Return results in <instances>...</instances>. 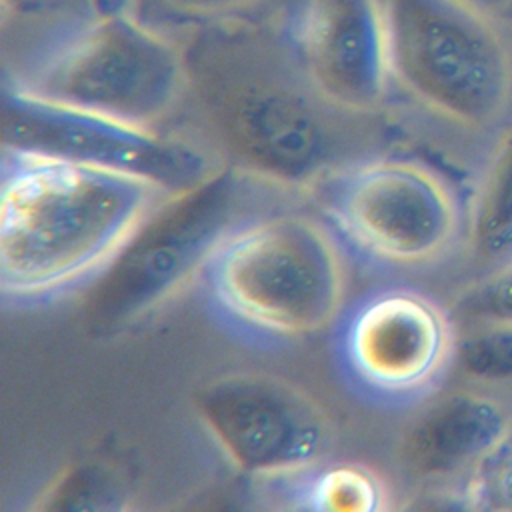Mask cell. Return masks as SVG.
Wrapping results in <instances>:
<instances>
[{"label": "cell", "mask_w": 512, "mask_h": 512, "mask_svg": "<svg viewBox=\"0 0 512 512\" xmlns=\"http://www.w3.org/2000/svg\"><path fill=\"white\" fill-rule=\"evenodd\" d=\"M290 36L324 98L354 114L380 112L392 82L382 0H304Z\"/></svg>", "instance_id": "obj_11"}, {"label": "cell", "mask_w": 512, "mask_h": 512, "mask_svg": "<svg viewBox=\"0 0 512 512\" xmlns=\"http://www.w3.org/2000/svg\"><path fill=\"white\" fill-rule=\"evenodd\" d=\"M470 478V498L474 496L488 506L512 508V436Z\"/></svg>", "instance_id": "obj_17"}, {"label": "cell", "mask_w": 512, "mask_h": 512, "mask_svg": "<svg viewBox=\"0 0 512 512\" xmlns=\"http://www.w3.org/2000/svg\"><path fill=\"white\" fill-rule=\"evenodd\" d=\"M4 148L74 160L146 178L170 194L196 186L222 164L194 140L54 104L2 84Z\"/></svg>", "instance_id": "obj_10"}, {"label": "cell", "mask_w": 512, "mask_h": 512, "mask_svg": "<svg viewBox=\"0 0 512 512\" xmlns=\"http://www.w3.org/2000/svg\"><path fill=\"white\" fill-rule=\"evenodd\" d=\"M454 360L484 384H512V322H468L456 334Z\"/></svg>", "instance_id": "obj_15"}, {"label": "cell", "mask_w": 512, "mask_h": 512, "mask_svg": "<svg viewBox=\"0 0 512 512\" xmlns=\"http://www.w3.org/2000/svg\"><path fill=\"white\" fill-rule=\"evenodd\" d=\"M294 204L232 228L194 286L212 322L254 350L308 340L332 328L346 306V250L316 212Z\"/></svg>", "instance_id": "obj_3"}, {"label": "cell", "mask_w": 512, "mask_h": 512, "mask_svg": "<svg viewBox=\"0 0 512 512\" xmlns=\"http://www.w3.org/2000/svg\"><path fill=\"white\" fill-rule=\"evenodd\" d=\"M392 80L466 130L492 126L512 98V56L494 20L458 0H382Z\"/></svg>", "instance_id": "obj_7"}, {"label": "cell", "mask_w": 512, "mask_h": 512, "mask_svg": "<svg viewBox=\"0 0 512 512\" xmlns=\"http://www.w3.org/2000/svg\"><path fill=\"white\" fill-rule=\"evenodd\" d=\"M258 484L260 492L288 510L378 512L388 506V488L382 476L362 462L324 458L298 472Z\"/></svg>", "instance_id": "obj_13"}, {"label": "cell", "mask_w": 512, "mask_h": 512, "mask_svg": "<svg viewBox=\"0 0 512 512\" xmlns=\"http://www.w3.org/2000/svg\"><path fill=\"white\" fill-rule=\"evenodd\" d=\"M298 198L232 166H220L196 186L170 194L94 284L88 306L92 328L114 334L154 316L196 286L206 260L232 228Z\"/></svg>", "instance_id": "obj_4"}, {"label": "cell", "mask_w": 512, "mask_h": 512, "mask_svg": "<svg viewBox=\"0 0 512 512\" xmlns=\"http://www.w3.org/2000/svg\"><path fill=\"white\" fill-rule=\"evenodd\" d=\"M136 2H146L152 8H160L162 12L178 18H202L204 22H210L230 18L236 12L250 8L258 0H134L132 6Z\"/></svg>", "instance_id": "obj_18"}, {"label": "cell", "mask_w": 512, "mask_h": 512, "mask_svg": "<svg viewBox=\"0 0 512 512\" xmlns=\"http://www.w3.org/2000/svg\"><path fill=\"white\" fill-rule=\"evenodd\" d=\"M4 82L54 104L162 128L182 104L186 62L178 42L128 8L96 12Z\"/></svg>", "instance_id": "obj_5"}, {"label": "cell", "mask_w": 512, "mask_h": 512, "mask_svg": "<svg viewBox=\"0 0 512 512\" xmlns=\"http://www.w3.org/2000/svg\"><path fill=\"white\" fill-rule=\"evenodd\" d=\"M460 314L468 322H512V258L492 266L464 294Z\"/></svg>", "instance_id": "obj_16"}, {"label": "cell", "mask_w": 512, "mask_h": 512, "mask_svg": "<svg viewBox=\"0 0 512 512\" xmlns=\"http://www.w3.org/2000/svg\"><path fill=\"white\" fill-rule=\"evenodd\" d=\"M134 0H90L94 12H116V10H128Z\"/></svg>", "instance_id": "obj_20"}, {"label": "cell", "mask_w": 512, "mask_h": 512, "mask_svg": "<svg viewBox=\"0 0 512 512\" xmlns=\"http://www.w3.org/2000/svg\"><path fill=\"white\" fill-rule=\"evenodd\" d=\"M472 256L492 266L512 258V130L494 150L468 216Z\"/></svg>", "instance_id": "obj_14"}, {"label": "cell", "mask_w": 512, "mask_h": 512, "mask_svg": "<svg viewBox=\"0 0 512 512\" xmlns=\"http://www.w3.org/2000/svg\"><path fill=\"white\" fill-rule=\"evenodd\" d=\"M170 192L92 164L0 156V298L38 310L94 286Z\"/></svg>", "instance_id": "obj_2"}, {"label": "cell", "mask_w": 512, "mask_h": 512, "mask_svg": "<svg viewBox=\"0 0 512 512\" xmlns=\"http://www.w3.org/2000/svg\"><path fill=\"white\" fill-rule=\"evenodd\" d=\"M192 412L220 458L262 482L328 458L334 424L298 384L268 372H226L192 394Z\"/></svg>", "instance_id": "obj_9"}, {"label": "cell", "mask_w": 512, "mask_h": 512, "mask_svg": "<svg viewBox=\"0 0 512 512\" xmlns=\"http://www.w3.org/2000/svg\"><path fill=\"white\" fill-rule=\"evenodd\" d=\"M186 92L176 114L222 166L302 198L338 168L380 152L378 114L338 108L308 78L292 36L234 16L180 42Z\"/></svg>", "instance_id": "obj_1"}, {"label": "cell", "mask_w": 512, "mask_h": 512, "mask_svg": "<svg viewBox=\"0 0 512 512\" xmlns=\"http://www.w3.org/2000/svg\"><path fill=\"white\" fill-rule=\"evenodd\" d=\"M446 310L408 286H378L344 306L332 326V358L346 390L370 408L424 402L454 360Z\"/></svg>", "instance_id": "obj_8"}, {"label": "cell", "mask_w": 512, "mask_h": 512, "mask_svg": "<svg viewBox=\"0 0 512 512\" xmlns=\"http://www.w3.org/2000/svg\"><path fill=\"white\" fill-rule=\"evenodd\" d=\"M306 198L346 254L378 270L438 262L460 230L452 186L434 168L370 154L322 178Z\"/></svg>", "instance_id": "obj_6"}, {"label": "cell", "mask_w": 512, "mask_h": 512, "mask_svg": "<svg viewBox=\"0 0 512 512\" xmlns=\"http://www.w3.org/2000/svg\"><path fill=\"white\" fill-rule=\"evenodd\" d=\"M512 436V416L480 390H456L428 404L408 426L400 456L420 478L476 472Z\"/></svg>", "instance_id": "obj_12"}, {"label": "cell", "mask_w": 512, "mask_h": 512, "mask_svg": "<svg viewBox=\"0 0 512 512\" xmlns=\"http://www.w3.org/2000/svg\"><path fill=\"white\" fill-rule=\"evenodd\" d=\"M458 2L492 20L496 16H504L512 12V0H458Z\"/></svg>", "instance_id": "obj_19"}]
</instances>
